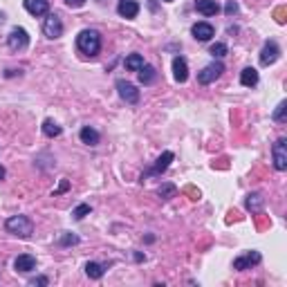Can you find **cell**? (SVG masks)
I'll return each instance as SVG.
<instances>
[{
    "label": "cell",
    "instance_id": "13",
    "mask_svg": "<svg viewBox=\"0 0 287 287\" xmlns=\"http://www.w3.org/2000/svg\"><path fill=\"white\" fill-rule=\"evenodd\" d=\"M173 76L177 83H184L189 79V65H186V61L182 56H175L173 59Z\"/></svg>",
    "mask_w": 287,
    "mask_h": 287
},
{
    "label": "cell",
    "instance_id": "6",
    "mask_svg": "<svg viewBox=\"0 0 287 287\" xmlns=\"http://www.w3.org/2000/svg\"><path fill=\"white\" fill-rule=\"evenodd\" d=\"M274 169L276 171H285L287 169V139L280 137L278 142L274 144Z\"/></svg>",
    "mask_w": 287,
    "mask_h": 287
},
{
    "label": "cell",
    "instance_id": "10",
    "mask_svg": "<svg viewBox=\"0 0 287 287\" xmlns=\"http://www.w3.org/2000/svg\"><path fill=\"white\" fill-rule=\"evenodd\" d=\"M14 269L20 271V274L34 271L36 269V258L29 254H20V256H16V260H14Z\"/></svg>",
    "mask_w": 287,
    "mask_h": 287
},
{
    "label": "cell",
    "instance_id": "14",
    "mask_svg": "<svg viewBox=\"0 0 287 287\" xmlns=\"http://www.w3.org/2000/svg\"><path fill=\"white\" fill-rule=\"evenodd\" d=\"M173 157H175V155L171 153V150H166V153H161V155H159V159L155 161V166L148 171V175H159V173H164V171L171 166V161H173Z\"/></svg>",
    "mask_w": 287,
    "mask_h": 287
},
{
    "label": "cell",
    "instance_id": "20",
    "mask_svg": "<svg viewBox=\"0 0 287 287\" xmlns=\"http://www.w3.org/2000/svg\"><path fill=\"white\" fill-rule=\"evenodd\" d=\"M124 65H126L128 72H139L144 67V56L142 54H130V56H126Z\"/></svg>",
    "mask_w": 287,
    "mask_h": 287
},
{
    "label": "cell",
    "instance_id": "25",
    "mask_svg": "<svg viewBox=\"0 0 287 287\" xmlns=\"http://www.w3.org/2000/svg\"><path fill=\"white\" fill-rule=\"evenodd\" d=\"M90 211H92L90 204H79L74 211H72V218H74V220H83V218H86Z\"/></svg>",
    "mask_w": 287,
    "mask_h": 287
},
{
    "label": "cell",
    "instance_id": "27",
    "mask_svg": "<svg viewBox=\"0 0 287 287\" xmlns=\"http://www.w3.org/2000/svg\"><path fill=\"white\" fill-rule=\"evenodd\" d=\"M61 244H63V247H70V244H79V236H72V233H65V236L61 238Z\"/></svg>",
    "mask_w": 287,
    "mask_h": 287
},
{
    "label": "cell",
    "instance_id": "11",
    "mask_svg": "<svg viewBox=\"0 0 287 287\" xmlns=\"http://www.w3.org/2000/svg\"><path fill=\"white\" fill-rule=\"evenodd\" d=\"M191 34H193V38H195V40H202V43H204V40L213 38L216 29H213L209 23H195V25H193V29H191Z\"/></svg>",
    "mask_w": 287,
    "mask_h": 287
},
{
    "label": "cell",
    "instance_id": "7",
    "mask_svg": "<svg viewBox=\"0 0 287 287\" xmlns=\"http://www.w3.org/2000/svg\"><path fill=\"white\" fill-rule=\"evenodd\" d=\"M260 260H263V256H260V252H247L242 256H238L236 260H233V269L238 271H244V269H252L254 265H258Z\"/></svg>",
    "mask_w": 287,
    "mask_h": 287
},
{
    "label": "cell",
    "instance_id": "17",
    "mask_svg": "<svg viewBox=\"0 0 287 287\" xmlns=\"http://www.w3.org/2000/svg\"><path fill=\"white\" fill-rule=\"evenodd\" d=\"M263 204H265V197L260 195V193H252V195H247V202H244V207H247L252 213H260L263 211Z\"/></svg>",
    "mask_w": 287,
    "mask_h": 287
},
{
    "label": "cell",
    "instance_id": "18",
    "mask_svg": "<svg viewBox=\"0 0 287 287\" xmlns=\"http://www.w3.org/2000/svg\"><path fill=\"white\" fill-rule=\"evenodd\" d=\"M240 83L247 88H254L256 83H258V70H256V67H244L242 74H240Z\"/></svg>",
    "mask_w": 287,
    "mask_h": 287
},
{
    "label": "cell",
    "instance_id": "26",
    "mask_svg": "<svg viewBox=\"0 0 287 287\" xmlns=\"http://www.w3.org/2000/svg\"><path fill=\"white\" fill-rule=\"evenodd\" d=\"M175 193H177V189H175L173 184H164V186L159 189V197H161V200H171Z\"/></svg>",
    "mask_w": 287,
    "mask_h": 287
},
{
    "label": "cell",
    "instance_id": "15",
    "mask_svg": "<svg viewBox=\"0 0 287 287\" xmlns=\"http://www.w3.org/2000/svg\"><path fill=\"white\" fill-rule=\"evenodd\" d=\"M117 12H119V16H124V18H135L139 14V5L135 3V0H121Z\"/></svg>",
    "mask_w": 287,
    "mask_h": 287
},
{
    "label": "cell",
    "instance_id": "29",
    "mask_svg": "<svg viewBox=\"0 0 287 287\" xmlns=\"http://www.w3.org/2000/svg\"><path fill=\"white\" fill-rule=\"evenodd\" d=\"M224 12H227L229 16H233V14L238 12V3H233V0H229V3H227V7H224Z\"/></svg>",
    "mask_w": 287,
    "mask_h": 287
},
{
    "label": "cell",
    "instance_id": "4",
    "mask_svg": "<svg viewBox=\"0 0 287 287\" xmlns=\"http://www.w3.org/2000/svg\"><path fill=\"white\" fill-rule=\"evenodd\" d=\"M7 45L12 48L14 52H20V50H25L29 45V36L27 32H25L23 27H14L12 32H9L7 36Z\"/></svg>",
    "mask_w": 287,
    "mask_h": 287
},
{
    "label": "cell",
    "instance_id": "3",
    "mask_svg": "<svg viewBox=\"0 0 287 287\" xmlns=\"http://www.w3.org/2000/svg\"><path fill=\"white\" fill-rule=\"evenodd\" d=\"M224 72V65L220 61H213V63H209L207 67H202V72H197V81L202 83V86H209V83H213L216 79H220Z\"/></svg>",
    "mask_w": 287,
    "mask_h": 287
},
{
    "label": "cell",
    "instance_id": "31",
    "mask_svg": "<svg viewBox=\"0 0 287 287\" xmlns=\"http://www.w3.org/2000/svg\"><path fill=\"white\" fill-rule=\"evenodd\" d=\"M48 283H50V280L45 278V276H38V278H32V280H29V285H48Z\"/></svg>",
    "mask_w": 287,
    "mask_h": 287
},
{
    "label": "cell",
    "instance_id": "1",
    "mask_svg": "<svg viewBox=\"0 0 287 287\" xmlns=\"http://www.w3.org/2000/svg\"><path fill=\"white\" fill-rule=\"evenodd\" d=\"M76 48L86 56H97L99 50H101V34H99L97 29H83V32L76 36Z\"/></svg>",
    "mask_w": 287,
    "mask_h": 287
},
{
    "label": "cell",
    "instance_id": "12",
    "mask_svg": "<svg viewBox=\"0 0 287 287\" xmlns=\"http://www.w3.org/2000/svg\"><path fill=\"white\" fill-rule=\"evenodd\" d=\"M25 9L32 16H45L50 12V3L48 0H25Z\"/></svg>",
    "mask_w": 287,
    "mask_h": 287
},
{
    "label": "cell",
    "instance_id": "8",
    "mask_svg": "<svg viewBox=\"0 0 287 287\" xmlns=\"http://www.w3.org/2000/svg\"><path fill=\"white\" fill-rule=\"evenodd\" d=\"M117 92H119V97H121L126 103H137L139 101V90L133 86V83H128L124 79L117 81Z\"/></svg>",
    "mask_w": 287,
    "mask_h": 287
},
{
    "label": "cell",
    "instance_id": "32",
    "mask_svg": "<svg viewBox=\"0 0 287 287\" xmlns=\"http://www.w3.org/2000/svg\"><path fill=\"white\" fill-rule=\"evenodd\" d=\"M67 186H70V184H67V180H63V182H61V186H59V191H54V195H56V193H63V191H67Z\"/></svg>",
    "mask_w": 287,
    "mask_h": 287
},
{
    "label": "cell",
    "instance_id": "9",
    "mask_svg": "<svg viewBox=\"0 0 287 287\" xmlns=\"http://www.w3.org/2000/svg\"><path fill=\"white\" fill-rule=\"evenodd\" d=\"M278 56H280L278 45H276L274 40H267V43L263 45V50H260V63L267 67L271 63H276V61H278Z\"/></svg>",
    "mask_w": 287,
    "mask_h": 287
},
{
    "label": "cell",
    "instance_id": "24",
    "mask_svg": "<svg viewBox=\"0 0 287 287\" xmlns=\"http://www.w3.org/2000/svg\"><path fill=\"white\" fill-rule=\"evenodd\" d=\"M209 52H211V56H216V59H222V56H227L229 48L224 43H213L211 48H209Z\"/></svg>",
    "mask_w": 287,
    "mask_h": 287
},
{
    "label": "cell",
    "instance_id": "34",
    "mask_svg": "<svg viewBox=\"0 0 287 287\" xmlns=\"http://www.w3.org/2000/svg\"><path fill=\"white\" fill-rule=\"evenodd\" d=\"M164 3H173V0H164Z\"/></svg>",
    "mask_w": 287,
    "mask_h": 287
},
{
    "label": "cell",
    "instance_id": "23",
    "mask_svg": "<svg viewBox=\"0 0 287 287\" xmlns=\"http://www.w3.org/2000/svg\"><path fill=\"white\" fill-rule=\"evenodd\" d=\"M43 133L48 135V137H59L61 126L56 121H52V119H45V121H43Z\"/></svg>",
    "mask_w": 287,
    "mask_h": 287
},
{
    "label": "cell",
    "instance_id": "2",
    "mask_svg": "<svg viewBox=\"0 0 287 287\" xmlns=\"http://www.w3.org/2000/svg\"><path fill=\"white\" fill-rule=\"evenodd\" d=\"M5 229H7L9 233H14V236H18V238H32V233H34V224H32V220H29L27 216H12V218H7Z\"/></svg>",
    "mask_w": 287,
    "mask_h": 287
},
{
    "label": "cell",
    "instance_id": "28",
    "mask_svg": "<svg viewBox=\"0 0 287 287\" xmlns=\"http://www.w3.org/2000/svg\"><path fill=\"white\" fill-rule=\"evenodd\" d=\"M274 119L276 121H285V101L278 103V108H276V112H274Z\"/></svg>",
    "mask_w": 287,
    "mask_h": 287
},
{
    "label": "cell",
    "instance_id": "30",
    "mask_svg": "<svg viewBox=\"0 0 287 287\" xmlns=\"http://www.w3.org/2000/svg\"><path fill=\"white\" fill-rule=\"evenodd\" d=\"M65 5L67 7H72V9H79V7L86 5V0H65Z\"/></svg>",
    "mask_w": 287,
    "mask_h": 287
},
{
    "label": "cell",
    "instance_id": "5",
    "mask_svg": "<svg viewBox=\"0 0 287 287\" xmlns=\"http://www.w3.org/2000/svg\"><path fill=\"white\" fill-rule=\"evenodd\" d=\"M43 34L48 36V38H59V36H63V23H61V18L56 16V14H48V18H45V23H43Z\"/></svg>",
    "mask_w": 287,
    "mask_h": 287
},
{
    "label": "cell",
    "instance_id": "21",
    "mask_svg": "<svg viewBox=\"0 0 287 287\" xmlns=\"http://www.w3.org/2000/svg\"><path fill=\"white\" fill-rule=\"evenodd\" d=\"M86 274L90 276V278L99 280L103 274H106V265H99V263H86Z\"/></svg>",
    "mask_w": 287,
    "mask_h": 287
},
{
    "label": "cell",
    "instance_id": "33",
    "mask_svg": "<svg viewBox=\"0 0 287 287\" xmlns=\"http://www.w3.org/2000/svg\"><path fill=\"white\" fill-rule=\"evenodd\" d=\"M3 180H5V169L0 166V182H3Z\"/></svg>",
    "mask_w": 287,
    "mask_h": 287
},
{
    "label": "cell",
    "instance_id": "22",
    "mask_svg": "<svg viewBox=\"0 0 287 287\" xmlns=\"http://www.w3.org/2000/svg\"><path fill=\"white\" fill-rule=\"evenodd\" d=\"M155 76H157V72H155V67L153 65H146L139 70V81L144 83V86H148V83H153L155 81Z\"/></svg>",
    "mask_w": 287,
    "mask_h": 287
},
{
    "label": "cell",
    "instance_id": "16",
    "mask_svg": "<svg viewBox=\"0 0 287 287\" xmlns=\"http://www.w3.org/2000/svg\"><path fill=\"white\" fill-rule=\"evenodd\" d=\"M195 9L202 14V16H216L220 12L216 0H195Z\"/></svg>",
    "mask_w": 287,
    "mask_h": 287
},
{
    "label": "cell",
    "instance_id": "19",
    "mask_svg": "<svg viewBox=\"0 0 287 287\" xmlns=\"http://www.w3.org/2000/svg\"><path fill=\"white\" fill-rule=\"evenodd\" d=\"M99 139H101V135H99L95 128H90V126L81 128V142H83V144H88V146H97V144H99Z\"/></svg>",
    "mask_w": 287,
    "mask_h": 287
}]
</instances>
